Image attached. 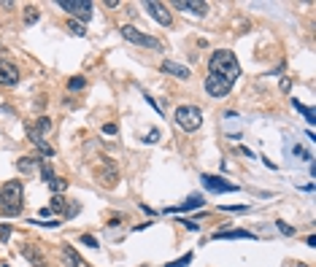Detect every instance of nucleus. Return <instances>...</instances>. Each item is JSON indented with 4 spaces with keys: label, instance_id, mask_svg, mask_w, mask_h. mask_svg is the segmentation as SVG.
<instances>
[{
    "label": "nucleus",
    "instance_id": "c756f323",
    "mask_svg": "<svg viewBox=\"0 0 316 267\" xmlns=\"http://www.w3.org/2000/svg\"><path fill=\"white\" fill-rule=\"evenodd\" d=\"M276 227H278V232H281V235H286V238H292V235H294V230H292V227H289L286 222H281V219L276 222Z\"/></svg>",
    "mask_w": 316,
    "mask_h": 267
},
{
    "label": "nucleus",
    "instance_id": "7ed1b4c3",
    "mask_svg": "<svg viewBox=\"0 0 316 267\" xmlns=\"http://www.w3.org/2000/svg\"><path fill=\"white\" fill-rule=\"evenodd\" d=\"M173 119H176V124L184 132H194V130H200V124H203V111H200L198 105H178L176 113H173Z\"/></svg>",
    "mask_w": 316,
    "mask_h": 267
},
{
    "label": "nucleus",
    "instance_id": "72a5a7b5",
    "mask_svg": "<svg viewBox=\"0 0 316 267\" xmlns=\"http://www.w3.org/2000/svg\"><path fill=\"white\" fill-rule=\"evenodd\" d=\"M82 243H84V246H90V249H98V240L92 238V235H82Z\"/></svg>",
    "mask_w": 316,
    "mask_h": 267
},
{
    "label": "nucleus",
    "instance_id": "a19ab883",
    "mask_svg": "<svg viewBox=\"0 0 316 267\" xmlns=\"http://www.w3.org/2000/svg\"><path fill=\"white\" fill-rule=\"evenodd\" d=\"M0 267H8V265H0Z\"/></svg>",
    "mask_w": 316,
    "mask_h": 267
},
{
    "label": "nucleus",
    "instance_id": "6e6552de",
    "mask_svg": "<svg viewBox=\"0 0 316 267\" xmlns=\"http://www.w3.org/2000/svg\"><path fill=\"white\" fill-rule=\"evenodd\" d=\"M206 92H208V95H211V97H227V95H230V89H232V84H227L224 81V78H219V76H214V73H208V76H206Z\"/></svg>",
    "mask_w": 316,
    "mask_h": 267
},
{
    "label": "nucleus",
    "instance_id": "2f4dec72",
    "mask_svg": "<svg viewBox=\"0 0 316 267\" xmlns=\"http://www.w3.org/2000/svg\"><path fill=\"white\" fill-rule=\"evenodd\" d=\"M178 224L184 227V230H190V232H200V224L198 222H190V219H181Z\"/></svg>",
    "mask_w": 316,
    "mask_h": 267
},
{
    "label": "nucleus",
    "instance_id": "f257e3e1",
    "mask_svg": "<svg viewBox=\"0 0 316 267\" xmlns=\"http://www.w3.org/2000/svg\"><path fill=\"white\" fill-rule=\"evenodd\" d=\"M208 73L224 78L227 84H235V81H238V76H240V65H238V59H235V54L230 49H219V51H214V54H211Z\"/></svg>",
    "mask_w": 316,
    "mask_h": 267
},
{
    "label": "nucleus",
    "instance_id": "473e14b6",
    "mask_svg": "<svg viewBox=\"0 0 316 267\" xmlns=\"http://www.w3.org/2000/svg\"><path fill=\"white\" fill-rule=\"evenodd\" d=\"M157 141H160V130L154 127V130H149V135L144 138V143H157Z\"/></svg>",
    "mask_w": 316,
    "mask_h": 267
},
{
    "label": "nucleus",
    "instance_id": "6ab92c4d",
    "mask_svg": "<svg viewBox=\"0 0 316 267\" xmlns=\"http://www.w3.org/2000/svg\"><path fill=\"white\" fill-rule=\"evenodd\" d=\"M292 105H294V111H300V113H302V116H306V119H308V124H314V122H316V111L311 108V105H302V103H300V100H298V97H294V100H292Z\"/></svg>",
    "mask_w": 316,
    "mask_h": 267
},
{
    "label": "nucleus",
    "instance_id": "a211bd4d",
    "mask_svg": "<svg viewBox=\"0 0 316 267\" xmlns=\"http://www.w3.org/2000/svg\"><path fill=\"white\" fill-rule=\"evenodd\" d=\"M38 162H41V159H36V157H19L16 170L22 173V176H32V173H38Z\"/></svg>",
    "mask_w": 316,
    "mask_h": 267
},
{
    "label": "nucleus",
    "instance_id": "1a4fd4ad",
    "mask_svg": "<svg viewBox=\"0 0 316 267\" xmlns=\"http://www.w3.org/2000/svg\"><path fill=\"white\" fill-rule=\"evenodd\" d=\"M19 84V70L16 65H11L8 59L0 57V86H6V89H14Z\"/></svg>",
    "mask_w": 316,
    "mask_h": 267
},
{
    "label": "nucleus",
    "instance_id": "5701e85b",
    "mask_svg": "<svg viewBox=\"0 0 316 267\" xmlns=\"http://www.w3.org/2000/svg\"><path fill=\"white\" fill-rule=\"evenodd\" d=\"M49 189L54 192V195H62V192L68 189V181H65V178H60V176H54V178L49 181Z\"/></svg>",
    "mask_w": 316,
    "mask_h": 267
},
{
    "label": "nucleus",
    "instance_id": "e433bc0d",
    "mask_svg": "<svg viewBox=\"0 0 316 267\" xmlns=\"http://www.w3.org/2000/svg\"><path fill=\"white\" fill-rule=\"evenodd\" d=\"M144 100H146V103H149V105H152V108H154V111H157V113H162V108H160V105H157V100H154V97H149V95H144Z\"/></svg>",
    "mask_w": 316,
    "mask_h": 267
},
{
    "label": "nucleus",
    "instance_id": "4468645a",
    "mask_svg": "<svg viewBox=\"0 0 316 267\" xmlns=\"http://www.w3.org/2000/svg\"><path fill=\"white\" fill-rule=\"evenodd\" d=\"M19 254H22L24 259L32 265V267H46V257H44V251L38 249V246H30V243H24L22 249H19Z\"/></svg>",
    "mask_w": 316,
    "mask_h": 267
},
{
    "label": "nucleus",
    "instance_id": "aec40b11",
    "mask_svg": "<svg viewBox=\"0 0 316 267\" xmlns=\"http://www.w3.org/2000/svg\"><path fill=\"white\" fill-rule=\"evenodd\" d=\"M38 19H41V8H38V5H28V8H24V24L32 27Z\"/></svg>",
    "mask_w": 316,
    "mask_h": 267
},
{
    "label": "nucleus",
    "instance_id": "9d476101",
    "mask_svg": "<svg viewBox=\"0 0 316 267\" xmlns=\"http://www.w3.org/2000/svg\"><path fill=\"white\" fill-rule=\"evenodd\" d=\"M173 8L184 11V14H192V16H206L208 14V3H203V0H176Z\"/></svg>",
    "mask_w": 316,
    "mask_h": 267
},
{
    "label": "nucleus",
    "instance_id": "393cba45",
    "mask_svg": "<svg viewBox=\"0 0 316 267\" xmlns=\"http://www.w3.org/2000/svg\"><path fill=\"white\" fill-rule=\"evenodd\" d=\"M68 30L73 32V35H78V38H84V35H86V24L76 22V19H68Z\"/></svg>",
    "mask_w": 316,
    "mask_h": 267
},
{
    "label": "nucleus",
    "instance_id": "bb28decb",
    "mask_svg": "<svg viewBox=\"0 0 316 267\" xmlns=\"http://www.w3.org/2000/svg\"><path fill=\"white\" fill-rule=\"evenodd\" d=\"M32 146H36V149H38V151H41V154H44V157H54V149H52V146H49V143H46V141H44V138H38V141H32Z\"/></svg>",
    "mask_w": 316,
    "mask_h": 267
},
{
    "label": "nucleus",
    "instance_id": "dca6fc26",
    "mask_svg": "<svg viewBox=\"0 0 316 267\" xmlns=\"http://www.w3.org/2000/svg\"><path fill=\"white\" fill-rule=\"evenodd\" d=\"M160 70L168 73V76H176V78H181V81L192 78V70H190V68H184V65H178V62H173V59H165V62L160 65Z\"/></svg>",
    "mask_w": 316,
    "mask_h": 267
},
{
    "label": "nucleus",
    "instance_id": "9b49d317",
    "mask_svg": "<svg viewBox=\"0 0 316 267\" xmlns=\"http://www.w3.org/2000/svg\"><path fill=\"white\" fill-rule=\"evenodd\" d=\"M60 251H62V262H65V267H90V262L78 254L76 249H73L70 243H62L60 246Z\"/></svg>",
    "mask_w": 316,
    "mask_h": 267
},
{
    "label": "nucleus",
    "instance_id": "f03ea898",
    "mask_svg": "<svg viewBox=\"0 0 316 267\" xmlns=\"http://www.w3.org/2000/svg\"><path fill=\"white\" fill-rule=\"evenodd\" d=\"M22 192H24V186L19 178L6 181L0 186V213L3 216H19L22 213Z\"/></svg>",
    "mask_w": 316,
    "mask_h": 267
},
{
    "label": "nucleus",
    "instance_id": "20e7f679",
    "mask_svg": "<svg viewBox=\"0 0 316 267\" xmlns=\"http://www.w3.org/2000/svg\"><path fill=\"white\" fill-rule=\"evenodd\" d=\"M57 5L62 11H68V14H73V19L76 22H90V16H92V3L90 0H57Z\"/></svg>",
    "mask_w": 316,
    "mask_h": 267
},
{
    "label": "nucleus",
    "instance_id": "b1692460",
    "mask_svg": "<svg viewBox=\"0 0 316 267\" xmlns=\"http://www.w3.org/2000/svg\"><path fill=\"white\" fill-rule=\"evenodd\" d=\"M192 259H194V254H184V257H178V259H173V262H168L165 267H190L192 265Z\"/></svg>",
    "mask_w": 316,
    "mask_h": 267
},
{
    "label": "nucleus",
    "instance_id": "0eeeda50",
    "mask_svg": "<svg viewBox=\"0 0 316 267\" xmlns=\"http://www.w3.org/2000/svg\"><path fill=\"white\" fill-rule=\"evenodd\" d=\"M144 8H146V14H149L154 22H160L162 27H170L173 24V14L168 11V5H162V3H154V0H146L144 3Z\"/></svg>",
    "mask_w": 316,
    "mask_h": 267
},
{
    "label": "nucleus",
    "instance_id": "c9c22d12",
    "mask_svg": "<svg viewBox=\"0 0 316 267\" xmlns=\"http://www.w3.org/2000/svg\"><path fill=\"white\" fill-rule=\"evenodd\" d=\"M219 208H222V211H240V213H244V211H248L246 205H219Z\"/></svg>",
    "mask_w": 316,
    "mask_h": 267
},
{
    "label": "nucleus",
    "instance_id": "cd10ccee",
    "mask_svg": "<svg viewBox=\"0 0 316 267\" xmlns=\"http://www.w3.org/2000/svg\"><path fill=\"white\" fill-rule=\"evenodd\" d=\"M84 86H86V78H84V76H73L70 81H68V89H70V92H76V89H84Z\"/></svg>",
    "mask_w": 316,
    "mask_h": 267
},
{
    "label": "nucleus",
    "instance_id": "ddd939ff",
    "mask_svg": "<svg viewBox=\"0 0 316 267\" xmlns=\"http://www.w3.org/2000/svg\"><path fill=\"white\" fill-rule=\"evenodd\" d=\"M24 130H28V138H30V143L32 141H38V138H44V132H49L52 130V119L49 116H38V122L36 124H24Z\"/></svg>",
    "mask_w": 316,
    "mask_h": 267
},
{
    "label": "nucleus",
    "instance_id": "39448f33",
    "mask_svg": "<svg viewBox=\"0 0 316 267\" xmlns=\"http://www.w3.org/2000/svg\"><path fill=\"white\" fill-rule=\"evenodd\" d=\"M122 38L124 41H130V43H136V46H146V49H162V43L157 41V38H152V35H146V32H140L138 27H132V24H124L122 30Z\"/></svg>",
    "mask_w": 316,
    "mask_h": 267
},
{
    "label": "nucleus",
    "instance_id": "f704fd0d",
    "mask_svg": "<svg viewBox=\"0 0 316 267\" xmlns=\"http://www.w3.org/2000/svg\"><path fill=\"white\" fill-rule=\"evenodd\" d=\"M116 130H119V127H116V124H114V122H108V124H103V132H106V135H116Z\"/></svg>",
    "mask_w": 316,
    "mask_h": 267
},
{
    "label": "nucleus",
    "instance_id": "4be33fe9",
    "mask_svg": "<svg viewBox=\"0 0 316 267\" xmlns=\"http://www.w3.org/2000/svg\"><path fill=\"white\" fill-rule=\"evenodd\" d=\"M38 173H41V178H44L46 184H49L52 178H54V170H52V165L46 162V159H41V162H38Z\"/></svg>",
    "mask_w": 316,
    "mask_h": 267
},
{
    "label": "nucleus",
    "instance_id": "4c0bfd02",
    "mask_svg": "<svg viewBox=\"0 0 316 267\" xmlns=\"http://www.w3.org/2000/svg\"><path fill=\"white\" fill-rule=\"evenodd\" d=\"M281 89H284V92L292 89V78H281Z\"/></svg>",
    "mask_w": 316,
    "mask_h": 267
},
{
    "label": "nucleus",
    "instance_id": "58836bf2",
    "mask_svg": "<svg viewBox=\"0 0 316 267\" xmlns=\"http://www.w3.org/2000/svg\"><path fill=\"white\" fill-rule=\"evenodd\" d=\"M138 208L144 211V213H149V216H154V211H152V208H149V205H146V203H144V205H138Z\"/></svg>",
    "mask_w": 316,
    "mask_h": 267
},
{
    "label": "nucleus",
    "instance_id": "412c9836",
    "mask_svg": "<svg viewBox=\"0 0 316 267\" xmlns=\"http://www.w3.org/2000/svg\"><path fill=\"white\" fill-rule=\"evenodd\" d=\"M65 205H68V200H65L62 195H54V197H52V203H49V211L52 213H62Z\"/></svg>",
    "mask_w": 316,
    "mask_h": 267
},
{
    "label": "nucleus",
    "instance_id": "f8f14e48",
    "mask_svg": "<svg viewBox=\"0 0 316 267\" xmlns=\"http://www.w3.org/2000/svg\"><path fill=\"white\" fill-rule=\"evenodd\" d=\"M203 203H206V200L200 197V195H190V197H186L181 205H168V208H165L162 213H190V211L203 208Z\"/></svg>",
    "mask_w": 316,
    "mask_h": 267
},
{
    "label": "nucleus",
    "instance_id": "a878e982",
    "mask_svg": "<svg viewBox=\"0 0 316 267\" xmlns=\"http://www.w3.org/2000/svg\"><path fill=\"white\" fill-rule=\"evenodd\" d=\"M78 211H82V205H78L76 200H68V205H65L62 216H65V219H73V216H78Z\"/></svg>",
    "mask_w": 316,
    "mask_h": 267
},
{
    "label": "nucleus",
    "instance_id": "423d86ee",
    "mask_svg": "<svg viewBox=\"0 0 316 267\" xmlns=\"http://www.w3.org/2000/svg\"><path fill=\"white\" fill-rule=\"evenodd\" d=\"M200 181H203V186L208 192H216V195H227V192H238L240 189L238 184H230V181H224L222 176H211V173H203Z\"/></svg>",
    "mask_w": 316,
    "mask_h": 267
},
{
    "label": "nucleus",
    "instance_id": "c85d7f7f",
    "mask_svg": "<svg viewBox=\"0 0 316 267\" xmlns=\"http://www.w3.org/2000/svg\"><path fill=\"white\" fill-rule=\"evenodd\" d=\"M11 232H14V227L11 224H0V240H3V243H8L11 240Z\"/></svg>",
    "mask_w": 316,
    "mask_h": 267
},
{
    "label": "nucleus",
    "instance_id": "f3484780",
    "mask_svg": "<svg viewBox=\"0 0 316 267\" xmlns=\"http://www.w3.org/2000/svg\"><path fill=\"white\" fill-rule=\"evenodd\" d=\"M103 168H106V173H100V181L108 186V189H114V186H116V181H119V170H116V165H114L111 159H103Z\"/></svg>",
    "mask_w": 316,
    "mask_h": 267
},
{
    "label": "nucleus",
    "instance_id": "ea45409f",
    "mask_svg": "<svg viewBox=\"0 0 316 267\" xmlns=\"http://www.w3.org/2000/svg\"><path fill=\"white\" fill-rule=\"evenodd\" d=\"M0 54H6V46L3 43H0Z\"/></svg>",
    "mask_w": 316,
    "mask_h": 267
},
{
    "label": "nucleus",
    "instance_id": "7c9ffc66",
    "mask_svg": "<svg viewBox=\"0 0 316 267\" xmlns=\"http://www.w3.org/2000/svg\"><path fill=\"white\" fill-rule=\"evenodd\" d=\"M38 227H46V230H54V227H62V219H52V222H32Z\"/></svg>",
    "mask_w": 316,
    "mask_h": 267
},
{
    "label": "nucleus",
    "instance_id": "2eb2a0df",
    "mask_svg": "<svg viewBox=\"0 0 316 267\" xmlns=\"http://www.w3.org/2000/svg\"><path fill=\"white\" fill-rule=\"evenodd\" d=\"M214 240H257V235L248 230H219L211 235Z\"/></svg>",
    "mask_w": 316,
    "mask_h": 267
}]
</instances>
